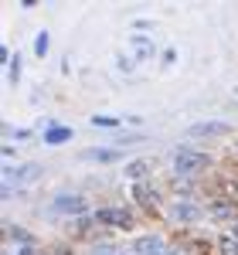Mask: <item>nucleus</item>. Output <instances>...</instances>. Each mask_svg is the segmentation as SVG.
Here are the masks:
<instances>
[{"mask_svg":"<svg viewBox=\"0 0 238 255\" xmlns=\"http://www.w3.org/2000/svg\"><path fill=\"white\" fill-rule=\"evenodd\" d=\"M228 133V123H198V126H191L187 129V136H225Z\"/></svg>","mask_w":238,"mask_h":255,"instance_id":"nucleus-1","label":"nucleus"},{"mask_svg":"<svg viewBox=\"0 0 238 255\" xmlns=\"http://www.w3.org/2000/svg\"><path fill=\"white\" fill-rule=\"evenodd\" d=\"M96 255H116V252H109V249H102V252H96Z\"/></svg>","mask_w":238,"mask_h":255,"instance_id":"nucleus-11","label":"nucleus"},{"mask_svg":"<svg viewBox=\"0 0 238 255\" xmlns=\"http://www.w3.org/2000/svg\"><path fill=\"white\" fill-rule=\"evenodd\" d=\"M34 51H38V55H44V51H48V34H38V41H34Z\"/></svg>","mask_w":238,"mask_h":255,"instance_id":"nucleus-10","label":"nucleus"},{"mask_svg":"<svg viewBox=\"0 0 238 255\" xmlns=\"http://www.w3.org/2000/svg\"><path fill=\"white\" fill-rule=\"evenodd\" d=\"M68 136H72L68 129H51V133H48V143H65Z\"/></svg>","mask_w":238,"mask_h":255,"instance_id":"nucleus-8","label":"nucleus"},{"mask_svg":"<svg viewBox=\"0 0 238 255\" xmlns=\"http://www.w3.org/2000/svg\"><path fill=\"white\" fill-rule=\"evenodd\" d=\"M174 215H177V218H194L198 211H194L191 204H177V211H174Z\"/></svg>","mask_w":238,"mask_h":255,"instance_id":"nucleus-9","label":"nucleus"},{"mask_svg":"<svg viewBox=\"0 0 238 255\" xmlns=\"http://www.w3.org/2000/svg\"><path fill=\"white\" fill-rule=\"evenodd\" d=\"M126 174H129V177H143V174H146V163H143V160L129 163V167H126Z\"/></svg>","mask_w":238,"mask_h":255,"instance_id":"nucleus-7","label":"nucleus"},{"mask_svg":"<svg viewBox=\"0 0 238 255\" xmlns=\"http://www.w3.org/2000/svg\"><path fill=\"white\" fill-rule=\"evenodd\" d=\"M136 252L139 255H160V242L157 238H143V242L136 245Z\"/></svg>","mask_w":238,"mask_h":255,"instance_id":"nucleus-6","label":"nucleus"},{"mask_svg":"<svg viewBox=\"0 0 238 255\" xmlns=\"http://www.w3.org/2000/svg\"><path fill=\"white\" fill-rule=\"evenodd\" d=\"M55 208H58V211H85V201H82V197H58Z\"/></svg>","mask_w":238,"mask_h":255,"instance_id":"nucleus-4","label":"nucleus"},{"mask_svg":"<svg viewBox=\"0 0 238 255\" xmlns=\"http://www.w3.org/2000/svg\"><path fill=\"white\" fill-rule=\"evenodd\" d=\"M99 221H109V225H122V228H129V225H133V215H129V211H119V208H106V211H99Z\"/></svg>","mask_w":238,"mask_h":255,"instance_id":"nucleus-3","label":"nucleus"},{"mask_svg":"<svg viewBox=\"0 0 238 255\" xmlns=\"http://www.w3.org/2000/svg\"><path fill=\"white\" fill-rule=\"evenodd\" d=\"M82 160H99V163H106V160H116V150H85Z\"/></svg>","mask_w":238,"mask_h":255,"instance_id":"nucleus-5","label":"nucleus"},{"mask_svg":"<svg viewBox=\"0 0 238 255\" xmlns=\"http://www.w3.org/2000/svg\"><path fill=\"white\" fill-rule=\"evenodd\" d=\"M201 167H208L204 153H191V150H180L177 153V170H201Z\"/></svg>","mask_w":238,"mask_h":255,"instance_id":"nucleus-2","label":"nucleus"}]
</instances>
